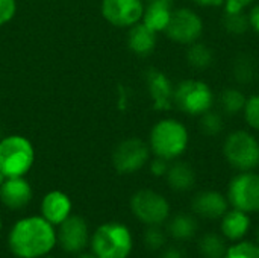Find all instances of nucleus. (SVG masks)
<instances>
[{
    "label": "nucleus",
    "instance_id": "nucleus-1",
    "mask_svg": "<svg viewBox=\"0 0 259 258\" xmlns=\"http://www.w3.org/2000/svg\"><path fill=\"white\" fill-rule=\"evenodd\" d=\"M56 243V230L42 216H29L17 220L8 234L9 249L18 258L47 257Z\"/></svg>",
    "mask_w": 259,
    "mask_h": 258
},
{
    "label": "nucleus",
    "instance_id": "nucleus-2",
    "mask_svg": "<svg viewBox=\"0 0 259 258\" xmlns=\"http://www.w3.org/2000/svg\"><path fill=\"white\" fill-rule=\"evenodd\" d=\"M190 144L187 126L176 119H162L153 125L149 135V148L155 157L167 161L181 158Z\"/></svg>",
    "mask_w": 259,
    "mask_h": 258
},
{
    "label": "nucleus",
    "instance_id": "nucleus-3",
    "mask_svg": "<svg viewBox=\"0 0 259 258\" xmlns=\"http://www.w3.org/2000/svg\"><path fill=\"white\" fill-rule=\"evenodd\" d=\"M96 258H127L134 249L131 230L120 222L100 225L90 239Z\"/></svg>",
    "mask_w": 259,
    "mask_h": 258
},
{
    "label": "nucleus",
    "instance_id": "nucleus-4",
    "mask_svg": "<svg viewBox=\"0 0 259 258\" xmlns=\"http://www.w3.org/2000/svg\"><path fill=\"white\" fill-rule=\"evenodd\" d=\"M35 163L32 143L18 134L0 138V173L3 178L26 176Z\"/></svg>",
    "mask_w": 259,
    "mask_h": 258
},
{
    "label": "nucleus",
    "instance_id": "nucleus-5",
    "mask_svg": "<svg viewBox=\"0 0 259 258\" xmlns=\"http://www.w3.org/2000/svg\"><path fill=\"white\" fill-rule=\"evenodd\" d=\"M223 157L237 172H250L259 167V140L246 129H237L223 141Z\"/></svg>",
    "mask_w": 259,
    "mask_h": 258
},
{
    "label": "nucleus",
    "instance_id": "nucleus-6",
    "mask_svg": "<svg viewBox=\"0 0 259 258\" xmlns=\"http://www.w3.org/2000/svg\"><path fill=\"white\" fill-rule=\"evenodd\" d=\"M215 103V94L212 88L200 79H184L175 85L173 106L188 116L200 117L206 111L212 109Z\"/></svg>",
    "mask_w": 259,
    "mask_h": 258
},
{
    "label": "nucleus",
    "instance_id": "nucleus-7",
    "mask_svg": "<svg viewBox=\"0 0 259 258\" xmlns=\"http://www.w3.org/2000/svg\"><path fill=\"white\" fill-rule=\"evenodd\" d=\"M228 201L232 208L247 214L259 213V173L238 172L228 186Z\"/></svg>",
    "mask_w": 259,
    "mask_h": 258
},
{
    "label": "nucleus",
    "instance_id": "nucleus-8",
    "mask_svg": "<svg viewBox=\"0 0 259 258\" xmlns=\"http://www.w3.org/2000/svg\"><path fill=\"white\" fill-rule=\"evenodd\" d=\"M134 216L144 225H162L170 217V204L161 193L143 189L131 198Z\"/></svg>",
    "mask_w": 259,
    "mask_h": 258
},
{
    "label": "nucleus",
    "instance_id": "nucleus-9",
    "mask_svg": "<svg viewBox=\"0 0 259 258\" xmlns=\"http://www.w3.org/2000/svg\"><path fill=\"white\" fill-rule=\"evenodd\" d=\"M164 32L173 43L190 46L200 40L203 33V20L190 8H178L171 11Z\"/></svg>",
    "mask_w": 259,
    "mask_h": 258
},
{
    "label": "nucleus",
    "instance_id": "nucleus-10",
    "mask_svg": "<svg viewBox=\"0 0 259 258\" xmlns=\"http://www.w3.org/2000/svg\"><path fill=\"white\" fill-rule=\"evenodd\" d=\"M150 148L141 138L131 137L117 144L112 154V164L121 175H132L150 161Z\"/></svg>",
    "mask_w": 259,
    "mask_h": 258
},
{
    "label": "nucleus",
    "instance_id": "nucleus-11",
    "mask_svg": "<svg viewBox=\"0 0 259 258\" xmlns=\"http://www.w3.org/2000/svg\"><path fill=\"white\" fill-rule=\"evenodd\" d=\"M103 18L115 27H131L141 21L144 0H102Z\"/></svg>",
    "mask_w": 259,
    "mask_h": 258
},
{
    "label": "nucleus",
    "instance_id": "nucleus-12",
    "mask_svg": "<svg viewBox=\"0 0 259 258\" xmlns=\"http://www.w3.org/2000/svg\"><path fill=\"white\" fill-rule=\"evenodd\" d=\"M58 245L68 254H80L90 243L88 225L83 217L71 214L61 225L56 233Z\"/></svg>",
    "mask_w": 259,
    "mask_h": 258
},
{
    "label": "nucleus",
    "instance_id": "nucleus-13",
    "mask_svg": "<svg viewBox=\"0 0 259 258\" xmlns=\"http://www.w3.org/2000/svg\"><path fill=\"white\" fill-rule=\"evenodd\" d=\"M146 85L156 111H168L173 108L175 85L164 71L158 68H149L146 71Z\"/></svg>",
    "mask_w": 259,
    "mask_h": 258
},
{
    "label": "nucleus",
    "instance_id": "nucleus-14",
    "mask_svg": "<svg viewBox=\"0 0 259 258\" xmlns=\"http://www.w3.org/2000/svg\"><path fill=\"white\" fill-rule=\"evenodd\" d=\"M193 213L206 220H220L223 214L229 210L228 196L217 190H202L191 199Z\"/></svg>",
    "mask_w": 259,
    "mask_h": 258
},
{
    "label": "nucleus",
    "instance_id": "nucleus-15",
    "mask_svg": "<svg viewBox=\"0 0 259 258\" xmlns=\"http://www.w3.org/2000/svg\"><path fill=\"white\" fill-rule=\"evenodd\" d=\"M0 201L9 210H23L32 201V187L24 176L5 178L0 186Z\"/></svg>",
    "mask_w": 259,
    "mask_h": 258
},
{
    "label": "nucleus",
    "instance_id": "nucleus-16",
    "mask_svg": "<svg viewBox=\"0 0 259 258\" xmlns=\"http://www.w3.org/2000/svg\"><path fill=\"white\" fill-rule=\"evenodd\" d=\"M71 199L61 190L49 192L41 201V216L53 227H59L68 216H71Z\"/></svg>",
    "mask_w": 259,
    "mask_h": 258
},
{
    "label": "nucleus",
    "instance_id": "nucleus-17",
    "mask_svg": "<svg viewBox=\"0 0 259 258\" xmlns=\"http://www.w3.org/2000/svg\"><path fill=\"white\" fill-rule=\"evenodd\" d=\"M252 220L250 216L241 210H228L220 219V234L229 242H240L249 234Z\"/></svg>",
    "mask_w": 259,
    "mask_h": 258
},
{
    "label": "nucleus",
    "instance_id": "nucleus-18",
    "mask_svg": "<svg viewBox=\"0 0 259 258\" xmlns=\"http://www.w3.org/2000/svg\"><path fill=\"white\" fill-rule=\"evenodd\" d=\"M158 43V32L152 30L143 21L129 27L127 32V47L132 53L138 56H149L153 53Z\"/></svg>",
    "mask_w": 259,
    "mask_h": 258
},
{
    "label": "nucleus",
    "instance_id": "nucleus-19",
    "mask_svg": "<svg viewBox=\"0 0 259 258\" xmlns=\"http://www.w3.org/2000/svg\"><path fill=\"white\" fill-rule=\"evenodd\" d=\"M175 0H144V12H143V18L141 21L149 26L152 30L155 32H164L171 11Z\"/></svg>",
    "mask_w": 259,
    "mask_h": 258
},
{
    "label": "nucleus",
    "instance_id": "nucleus-20",
    "mask_svg": "<svg viewBox=\"0 0 259 258\" xmlns=\"http://www.w3.org/2000/svg\"><path fill=\"white\" fill-rule=\"evenodd\" d=\"M165 179H167L168 187L173 192L185 193V192H190L196 186V172L190 163L175 160V161H170Z\"/></svg>",
    "mask_w": 259,
    "mask_h": 258
},
{
    "label": "nucleus",
    "instance_id": "nucleus-21",
    "mask_svg": "<svg viewBox=\"0 0 259 258\" xmlns=\"http://www.w3.org/2000/svg\"><path fill=\"white\" fill-rule=\"evenodd\" d=\"M197 231V219L188 213H178L167 224V234L178 242H188L194 239Z\"/></svg>",
    "mask_w": 259,
    "mask_h": 258
},
{
    "label": "nucleus",
    "instance_id": "nucleus-22",
    "mask_svg": "<svg viewBox=\"0 0 259 258\" xmlns=\"http://www.w3.org/2000/svg\"><path fill=\"white\" fill-rule=\"evenodd\" d=\"M246 100H247L246 94L237 87L225 88L220 93V96L217 97L220 113L223 116H228V117H232V116H237V114L243 113Z\"/></svg>",
    "mask_w": 259,
    "mask_h": 258
},
{
    "label": "nucleus",
    "instance_id": "nucleus-23",
    "mask_svg": "<svg viewBox=\"0 0 259 258\" xmlns=\"http://www.w3.org/2000/svg\"><path fill=\"white\" fill-rule=\"evenodd\" d=\"M185 58H187V62L193 68L206 70L214 64V50L208 44L202 41H196L188 46Z\"/></svg>",
    "mask_w": 259,
    "mask_h": 258
},
{
    "label": "nucleus",
    "instance_id": "nucleus-24",
    "mask_svg": "<svg viewBox=\"0 0 259 258\" xmlns=\"http://www.w3.org/2000/svg\"><path fill=\"white\" fill-rule=\"evenodd\" d=\"M228 251L226 239L217 233H206L199 239V252L203 258H225Z\"/></svg>",
    "mask_w": 259,
    "mask_h": 258
},
{
    "label": "nucleus",
    "instance_id": "nucleus-25",
    "mask_svg": "<svg viewBox=\"0 0 259 258\" xmlns=\"http://www.w3.org/2000/svg\"><path fill=\"white\" fill-rule=\"evenodd\" d=\"M222 24L228 33L235 35V36L244 35L250 29L249 15L246 11H232V12L225 11L223 18H222Z\"/></svg>",
    "mask_w": 259,
    "mask_h": 258
},
{
    "label": "nucleus",
    "instance_id": "nucleus-26",
    "mask_svg": "<svg viewBox=\"0 0 259 258\" xmlns=\"http://www.w3.org/2000/svg\"><path fill=\"white\" fill-rule=\"evenodd\" d=\"M234 79L238 84H250L256 76V64L255 59L249 55H240L232 65Z\"/></svg>",
    "mask_w": 259,
    "mask_h": 258
},
{
    "label": "nucleus",
    "instance_id": "nucleus-27",
    "mask_svg": "<svg viewBox=\"0 0 259 258\" xmlns=\"http://www.w3.org/2000/svg\"><path fill=\"white\" fill-rule=\"evenodd\" d=\"M199 129L206 137H217V135H220L223 132V129H225L223 114L219 113V111H214V109L206 111L199 119Z\"/></svg>",
    "mask_w": 259,
    "mask_h": 258
},
{
    "label": "nucleus",
    "instance_id": "nucleus-28",
    "mask_svg": "<svg viewBox=\"0 0 259 258\" xmlns=\"http://www.w3.org/2000/svg\"><path fill=\"white\" fill-rule=\"evenodd\" d=\"M225 258H259V245L256 242L240 240L228 246Z\"/></svg>",
    "mask_w": 259,
    "mask_h": 258
},
{
    "label": "nucleus",
    "instance_id": "nucleus-29",
    "mask_svg": "<svg viewBox=\"0 0 259 258\" xmlns=\"http://www.w3.org/2000/svg\"><path fill=\"white\" fill-rule=\"evenodd\" d=\"M143 242L150 251H161L167 242V233L161 228V225H149L144 231Z\"/></svg>",
    "mask_w": 259,
    "mask_h": 258
},
{
    "label": "nucleus",
    "instance_id": "nucleus-30",
    "mask_svg": "<svg viewBox=\"0 0 259 258\" xmlns=\"http://www.w3.org/2000/svg\"><path fill=\"white\" fill-rule=\"evenodd\" d=\"M243 116L249 128L259 132V94H252L247 97L243 109Z\"/></svg>",
    "mask_w": 259,
    "mask_h": 258
},
{
    "label": "nucleus",
    "instance_id": "nucleus-31",
    "mask_svg": "<svg viewBox=\"0 0 259 258\" xmlns=\"http://www.w3.org/2000/svg\"><path fill=\"white\" fill-rule=\"evenodd\" d=\"M17 12L15 0H0V26L9 23Z\"/></svg>",
    "mask_w": 259,
    "mask_h": 258
},
{
    "label": "nucleus",
    "instance_id": "nucleus-32",
    "mask_svg": "<svg viewBox=\"0 0 259 258\" xmlns=\"http://www.w3.org/2000/svg\"><path fill=\"white\" fill-rule=\"evenodd\" d=\"M168 166H170V161H167V160H164V158H159V157H155V158L149 163L150 173H152L153 176H158V178L167 175Z\"/></svg>",
    "mask_w": 259,
    "mask_h": 258
},
{
    "label": "nucleus",
    "instance_id": "nucleus-33",
    "mask_svg": "<svg viewBox=\"0 0 259 258\" xmlns=\"http://www.w3.org/2000/svg\"><path fill=\"white\" fill-rule=\"evenodd\" d=\"M256 0H225L223 8L228 12L232 11H246V8L252 6Z\"/></svg>",
    "mask_w": 259,
    "mask_h": 258
},
{
    "label": "nucleus",
    "instance_id": "nucleus-34",
    "mask_svg": "<svg viewBox=\"0 0 259 258\" xmlns=\"http://www.w3.org/2000/svg\"><path fill=\"white\" fill-rule=\"evenodd\" d=\"M249 15V23H250V29H253L256 33H259V3L253 5Z\"/></svg>",
    "mask_w": 259,
    "mask_h": 258
},
{
    "label": "nucleus",
    "instance_id": "nucleus-35",
    "mask_svg": "<svg viewBox=\"0 0 259 258\" xmlns=\"http://www.w3.org/2000/svg\"><path fill=\"white\" fill-rule=\"evenodd\" d=\"M193 2L202 8H219L223 6L225 3V0H193Z\"/></svg>",
    "mask_w": 259,
    "mask_h": 258
},
{
    "label": "nucleus",
    "instance_id": "nucleus-36",
    "mask_svg": "<svg viewBox=\"0 0 259 258\" xmlns=\"http://www.w3.org/2000/svg\"><path fill=\"white\" fill-rule=\"evenodd\" d=\"M161 258H184V254H182V251H179L176 248H170L162 254Z\"/></svg>",
    "mask_w": 259,
    "mask_h": 258
},
{
    "label": "nucleus",
    "instance_id": "nucleus-37",
    "mask_svg": "<svg viewBox=\"0 0 259 258\" xmlns=\"http://www.w3.org/2000/svg\"><path fill=\"white\" fill-rule=\"evenodd\" d=\"M77 258H96V255H94V254H82V252H80Z\"/></svg>",
    "mask_w": 259,
    "mask_h": 258
},
{
    "label": "nucleus",
    "instance_id": "nucleus-38",
    "mask_svg": "<svg viewBox=\"0 0 259 258\" xmlns=\"http://www.w3.org/2000/svg\"><path fill=\"white\" fill-rule=\"evenodd\" d=\"M256 243L259 245V227H258V230H256Z\"/></svg>",
    "mask_w": 259,
    "mask_h": 258
},
{
    "label": "nucleus",
    "instance_id": "nucleus-39",
    "mask_svg": "<svg viewBox=\"0 0 259 258\" xmlns=\"http://www.w3.org/2000/svg\"><path fill=\"white\" fill-rule=\"evenodd\" d=\"M3 179H5V178H3V175L0 173V186H2V182H3Z\"/></svg>",
    "mask_w": 259,
    "mask_h": 258
},
{
    "label": "nucleus",
    "instance_id": "nucleus-40",
    "mask_svg": "<svg viewBox=\"0 0 259 258\" xmlns=\"http://www.w3.org/2000/svg\"><path fill=\"white\" fill-rule=\"evenodd\" d=\"M42 258H50V257H42Z\"/></svg>",
    "mask_w": 259,
    "mask_h": 258
}]
</instances>
